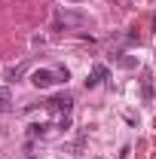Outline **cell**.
<instances>
[{
    "instance_id": "cell-1",
    "label": "cell",
    "mask_w": 156,
    "mask_h": 159,
    "mask_svg": "<svg viewBox=\"0 0 156 159\" xmlns=\"http://www.w3.org/2000/svg\"><path fill=\"white\" fill-rule=\"evenodd\" d=\"M58 80H61V77H58V70H46V67L31 74V83H34L37 89H49V86H52V83H58Z\"/></svg>"
},
{
    "instance_id": "cell-2",
    "label": "cell",
    "mask_w": 156,
    "mask_h": 159,
    "mask_svg": "<svg viewBox=\"0 0 156 159\" xmlns=\"http://www.w3.org/2000/svg\"><path fill=\"white\" fill-rule=\"evenodd\" d=\"M46 107L58 110L61 116H64V113H71V110H74V98H71V95H55L52 101H46Z\"/></svg>"
},
{
    "instance_id": "cell-3",
    "label": "cell",
    "mask_w": 156,
    "mask_h": 159,
    "mask_svg": "<svg viewBox=\"0 0 156 159\" xmlns=\"http://www.w3.org/2000/svg\"><path fill=\"white\" fill-rule=\"evenodd\" d=\"M104 80H107V67L104 64H95L92 74H89V80H86V89H95L98 83H104Z\"/></svg>"
},
{
    "instance_id": "cell-4",
    "label": "cell",
    "mask_w": 156,
    "mask_h": 159,
    "mask_svg": "<svg viewBox=\"0 0 156 159\" xmlns=\"http://www.w3.org/2000/svg\"><path fill=\"white\" fill-rule=\"evenodd\" d=\"M58 21H64V25H86V16H80V12H58Z\"/></svg>"
},
{
    "instance_id": "cell-5",
    "label": "cell",
    "mask_w": 156,
    "mask_h": 159,
    "mask_svg": "<svg viewBox=\"0 0 156 159\" xmlns=\"http://www.w3.org/2000/svg\"><path fill=\"white\" fill-rule=\"evenodd\" d=\"M9 104H12V92H9L6 86H0V113H6Z\"/></svg>"
},
{
    "instance_id": "cell-6",
    "label": "cell",
    "mask_w": 156,
    "mask_h": 159,
    "mask_svg": "<svg viewBox=\"0 0 156 159\" xmlns=\"http://www.w3.org/2000/svg\"><path fill=\"white\" fill-rule=\"evenodd\" d=\"M46 132H49V122H34V125H28V135H31V138L46 135Z\"/></svg>"
},
{
    "instance_id": "cell-7",
    "label": "cell",
    "mask_w": 156,
    "mask_h": 159,
    "mask_svg": "<svg viewBox=\"0 0 156 159\" xmlns=\"http://www.w3.org/2000/svg\"><path fill=\"white\" fill-rule=\"evenodd\" d=\"M21 159H37V156H21Z\"/></svg>"
}]
</instances>
